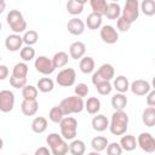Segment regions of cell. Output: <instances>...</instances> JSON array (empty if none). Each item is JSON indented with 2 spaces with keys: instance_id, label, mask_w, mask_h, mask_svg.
Instances as JSON below:
<instances>
[{
  "instance_id": "6da1fadb",
  "label": "cell",
  "mask_w": 155,
  "mask_h": 155,
  "mask_svg": "<svg viewBox=\"0 0 155 155\" xmlns=\"http://www.w3.org/2000/svg\"><path fill=\"white\" fill-rule=\"evenodd\" d=\"M128 128V115L124 110H115L111 115L109 131L114 136H122Z\"/></svg>"
},
{
  "instance_id": "7a4b0ae2",
  "label": "cell",
  "mask_w": 155,
  "mask_h": 155,
  "mask_svg": "<svg viewBox=\"0 0 155 155\" xmlns=\"http://www.w3.org/2000/svg\"><path fill=\"white\" fill-rule=\"evenodd\" d=\"M46 143L50 147V151L52 155H67V153L69 151V144L58 133H50L46 137Z\"/></svg>"
},
{
  "instance_id": "3957f363",
  "label": "cell",
  "mask_w": 155,
  "mask_h": 155,
  "mask_svg": "<svg viewBox=\"0 0 155 155\" xmlns=\"http://www.w3.org/2000/svg\"><path fill=\"white\" fill-rule=\"evenodd\" d=\"M59 107L65 115H70V114H79L85 109V103L82 101V98L78 97V96H70L67 97L61 101Z\"/></svg>"
},
{
  "instance_id": "277c9868",
  "label": "cell",
  "mask_w": 155,
  "mask_h": 155,
  "mask_svg": "<svg viewBox=\"0 0 155 155\" xmlns=\"http://www.w3.org/2000/svg\"><path fill=\"white\" fill-rule=\"evenodd\" d=\"M6 22L10 25L13 34L23 33L27 29V22L24 19L22 12H19L18 10H11L6 16Z\"/></svg>"
},
{
  "instance_id": "5b68a950",
  "label": "cell",
  "mask_w": 155,
  "mask_h": 155,
  "mask_svg": "<svg viewBox=\"0 0 155 155\" xmlns=\"http://www.w3.org/2000/svg\"><path fill=\"white\" fill-rule=\"evenodd\" d=\"M61 136L65 140H73L78 133V121L73 116H64L59 122Z\"/></svg>"
},
{
  "instance_id": "8992f818",
  "label": "cell",
  "mask_w": 155,
  "mask_h": 155,
  "mask_svg": "<svg viewBox=\"0 0 155 155\" xmlns=\"http://www.w3.org/2000/svg\"><path fill=\"white\" fill-rule=\"evenodd\" d=\"M115 75V70L114 67L109 63H104L102 64L97 71L93 73L92 75V84L96 85L99 81H110Z\"/></svg>"
},
{
  "instance_id": "52a82bcc",
  "label": "cell",
  "mask_w": 155,
  "mask_h": 155,
  "mask_svg": "<svg viewBox=\"0 0 155 155\" xmlns=\"http://www.w3.org/2000/svg\"><path fill=\"white\" fill-rule=\"evenodd\" d=\"M139 16V2L138 0H127L124 10H122V16L127 22H130L131 24L133 22H136L138 19Z\"/></svg>"
},
{
  "instance_id": "ba28073f",
  "label": "cell",
  "mask_w": 155,
  "mask_h": 155,
  "mask_svg": "<svg viewBox=\"0 0 155 155\" xmlns=\"http://www.w3.org/2000/svg\"><path fill=\"white\" fill-rule=\"evenodd\" d=\"M75 80H76V73L73 68H64L56 76V82L62 87L73 86L75 84Z\"/></svg>"
},
{
  "instance_id": "9c48e42d",
  "label": "cell",
  "mask_w": 155,
  "mask_h": 155,
  "mask_svg": "<svg viewBox=\"0 0 155 155\" xmlns=\"http://www.w3.org/2000/svg\"><path fill=\"white\" fill-rule=\"evenodd\" d=\"M137 147H139L145 153H154L155 151V139L149 132H142L137 138Z\"/></svg>"
},
{
  "instance_id": "30bf717a",
  "label": "cell",
  "mask_w": 155,
  "mask_h": 155,
  "mask_svg": "<svg viewBox=\"0 0 155 155\" xmlns=\"http://www.w3.org/2000/svg\"><path fill=\"white\" fill-rule=\"evenodd\" d=\"M15 94L10 90H1L0 91V111L10 113L15 107Z\"/></svg>"
},
{
  "instance_id": "8fae6325",
  "label": "cell",
  "mask_w": 155,
  "mask_h": 155,
  "mask_svg": "<svg viewBox=\"0 0 155 155\" xmlns=\"http://www.w3.org/2000/svg\"><path fill=\"white\" fill-rule=\"evenodd\" d=\"M34 67H35L36 71H39L42 75H50L56 69L53 67L52 61L46 56H39L34 62Z\"/></svg>"
},
{
  "instance_id": "7c38bea8",
  "label": "cell",
  "mask_w": 155,
  "mask_h": 155,
  "mask_svg": "<svg viewBox=\"0 0 155 155\" xmlns=\"http://www.w3.org/2000/svg\"><path fill=\"white\" fill-rule=\"evenodd\" d=\"M99 35H101V39L103 40V42H105V44H110L111 45V44H115L119 40V33H117V30L113 25H110V24L103 25L101 28Z\"/></svg>"
},
{
  "instance_id": "4fadbf2b",
  "label": "cell",
  "mask_w": 155,
  "mask_h": 155,
  "mask_svg": "<svg viewBox=\"0 0 155 155\" xmlns=\"http://www.w3.org/2000/svg\"><path fill=\"white\" fill-rule=\"evenodd\" d=\"M130 90L136 96H147L150 92L151 86H150L149 81L138 79V80H134L132 84H130Z\"/></svg>"
},
{
  "instance_id": "5bb4252c",
  "label": "cell",
  "mask_w": 155,
  "mask_h": 155,
  "mask_svg": "<svg viewBox=\"0 0 155 155\" xmlns=\"http://www.w3.org/2000/svg\"><path fill=\"white\" fill-rule=\"evenodd\" d=\"M22 45H23V39L19 34H11L5 39V47L10 52L21 51Z\"/></svg>"
},
{
  "instance_id": "9a60e30c",
  "label": "cell",
  "mask_w": 155,
  "mask_h": 155,
  "mask_svg": "<svg viewBox=\"0 0 155 155\" xmlns=\"http://www.w3.org/2000/svg\"><path fill=\"white\" fill-rule=\"evenodd\" d=\"M67 29L71 35H81L85 31V23L82 19L78 17H73L71 19H69L67 24Z\"/></svg>"
},
{
  "instance_id": "2e32d148",
  "label": "cell",
  "mask_w": 155,
  "mask_h": 155,
  "mask_svg": "<svg viewBox=\"0 0 155 155\" xmlns=\"http://www.w3.org/2000/svg\"><path fill=\"white\" fill-rule=\"evenodd\" d=\"M86 53V45L81 41H75L69 46V54L73 59H81Z\"/></svg>"
},
{
  "instance_id": "e0dca14e",
  "label": "cell",
  "mask_w": 155,
  "mask_h": 155,
  "mask_svg": "<svg viewBox=\"0 0 155 155\" xmlns=\"http://www.w3.org/2000/svg\"><path fill=\"white\" fill-rule=\"evenodd\" d=\"M92 128L97 132H103L109 127V121L105 115L103 114H96V116L92 119Z\"/></svg>"
},
{
  "instance_id": "ac0fdd59",
  "label": "cell",
  "mask_w": 155,
  "mask_h": 155,
  "mask_svg": "<svg viewBox=\"0 0 155 155\" xmlns=\"http://www.w3.org/2000/svg\"><path fill=\"white\" fill-rule=\"evenodd\" d=\"M39 103L38 101H24L21 104V110L25 116H33L38 113Z\"/></svg>"
},
{
  "instance_id": "d6986e66",
  "label": "cell",
  "mask_w": 155,
  "mask_h": 155,
  "mask_svg": "<svg viewBox=\"0 0 155 155\" xmlns=\"http://www.w3.org/2000/svg\"><path fill=\"white\" fill-rule=\"evenodd\" d=\"M85 4L86 0H70L67 2V11L73 16H78L84 11Z\"/></svg>"
},
{
  "instance_id": "ffe728a7",
  "label": "cell",
  "mask_w": 155,
  "mask_h": 155,
  "mask_svg": "<svg viewBox=\"0 0 155 155\" xmlns=\"http://www.w3.org/2000/svg\"><path fill=\"white\" fill-rule=\"evenodd\" d=\"M114 88L117 91V93H126L130 90V81L125 75H119L114 80Z\"/></svg>"
},
{
  "instance_id": "44dd1931",
  "label": "cell",
  "mask_w": 155,
  "mask_h": 155,
  "mask_svg": "<svg viewBox=\"0 0 155 155\" xmlns=\"http://www.w3.org/2000/svg\"><path fill=\"white\" fill-rule=\"evenodd\" d=\"M120 147L122 148V150H126V151H132L136 149L137 147V139L132 134H126V136H122L121 139H120Z\"/></svg>"
},
{
  "instance_id": "7402d4cb",
  "label": "cell",
  "mask_w": 155,
  "mask_h": 155,
  "mask_svg": "<svg viewBox=\"0 0 155 155\" xmlns=\"http://www.w3.org/2000/svg\"><path fill=\"white\" fill-rule=\"evenodd\" d=\"M121 15V8L120 5L116 2H108L107 4V8L104 12V16L108 19H117Z\"/></svg>"
},
{
  "instance_id": "603a6c76",
  "label": "cell",
  "mask_w": 155,
  "mask_h": 155,
  "mask_svg": "<svg viewBox=\"0 0 155 155\" xmlns=\"http://www.w3.org/2000/svg\"><path fill=\"white\" fill-rule=\"evenodd\" d=\"M79 68L84 74H91L94 70V59L90 56H85L80 59Z\"/></svg>"
},
{
  "instance_id": "cb8c5ba5",
  "label": "cell",
  "mask_w": 155,
  "mask_h": 155,
  "mask_svg": "<svg viewBox=\"0 0 155 155\" xmlns=\"http://www.w3.org/2000/svg\"><path fill=\"white\" fill-rule=\"evenodd\" d=\"M142 121L145 126L153 127L155 125V108L148 107L142 113Z\"/></svg>"
},
{
  "instance_id": "d4e9b609",
  "label": "cell",
  "mask_w": 155,
  "mask_h": 155,
  "mask_svg": "<svg viewBox=\"0 0 155 155\" xmlns=\"http://www.w3.org/2000/svg\"><path fill=\"white\" fill-rule=\"evenodd\" d=\"M51 61H52L54 68H63L68 64L69 57H68V53H65L64 51H58L53 54Z\"/></svg>"
},
{
  "instance_id": "484cf974",
  "label": "cell",
  "mask_w": 155,
  "mask_h": 155,
  "mask_svg": "<svg viewBox=\"0 0 155 155\" xmlns=\"http://www.w3.org/2000/svg\"><path fill=\"white\" fill-rule=\"evenodd\" d=\"M85 109L87 110L88 114L96 115L101 110V101L97 97H90V98H87V101L85 103Z\"/></svg>"
},
{
  "instance_id": "4316f807",
  "label": "cell",
  "mask_w": 155,
  "mask_h": 155,
  "mask_svg": "<svg viewBox=\"0 0 155 155\" xmlns=\"http://www.w3.org/2000/svg\"><path fill=\"white\" fill-rule=\"evenodd\" d=\"M69 151L71 155H84L86 151V145L81 139H73L69 144Z\"/></svg>"
},
{
  "instance_id": "83f0119b",
  "label": "cell",
  "mask_w": 155,
  "mask_h": 155,
  "mask_svg": "<svg viewBox=\"0 0 155 155\" xmlns=\"http://www.w3.org/2000/svg\"><path fill=\"white\" fill-rule=\"evenodd\" d=\"M54 87V82L52 79L50 78H41L38 80V84H36V88L38 91L42 92V93H47V92H51Z\"/></svg>"
},
{
  "instance_id": "f1b7e54d",
  "label": "cell",
  "mask_w": 155,
  "mask_h": 155,
  "mask_svg": "<svg viewBox=\"0 0 155 155\" xmlns=\"http://www.w3.org/2000/svg\"><path fill=\"white\" fill-rule=\"evenodd\" d=\"M47 128V120L44 116H36L31 121V130L34 133H44Z\"/></svg>"
},
{
  "instance_id": "f546056e",
  "label": "cell",
  "mask_w": 155,
  "mask_h": 155,
  "mask_svg": "<svg viewBox=\"0 0 155 155\" xmlns=\"http://www.w3.org/2000/svg\"><path fill=\"white\" fill-rule=\"evenodd\" d=\"M108 144H109L108 139L103 136H97V137L92 138V140H91V147H92L93 151H98V153L105 150Z\"/></svg>"
},
{
  "instance_id": "4dcf8cb0",
  "label": "cell",
  "mask_w": 155,
  "mask_h": 155,
  "mask_svg": "<svg viewBox=\"0 0 155 155\" xmlns=\"http://www.w3.org/2000/svg\"><path fill=\"white\" fill-rule=\"evenodd\" d=\"M127 105V97L124 93H116L111 97V107L115 110H124Z\"/></svg>"
},
{
  "instance_id": "1f68e13d",
  "label": "cell",
  "mask_w": 155,
  "mask_h": 155,
  "mask_svg": "<svg viewBox=\"0 0 155 155\" xmlns=\"http://www.w3.org/2000/svg\"><path fill=\"white\" fill-rule=\"evenodd\" d=\"M27 75H28V65H27V63L19 62V63L15 64L11 76L18 78V79H27Z\"/></svg>"
},
{
  "instance_id": "d6a6232c",
  "label": "cell",
  "mask_w": 155,
  "mask_h": 155,
  "mask_svg": "<svg viewBox=\"0 0 155 155\" xmlns=\"http://www.w3.org/2000/svg\"><path fill=\"white\" fill-rule=\"evenodd\" d=\"M102 21H103V19H102L101 16H98V15L91 12V13L87 16V18H86V25H87L88 29L96 30V29H99V28L102 27Z\"/></svg>"
},
{
  "instance_id": "836d02e7",
  "label": "cell",
  "mask_w": 155,
  "mask_h": 155,
  "mask_svg": "<svg viewBox=\"0 0 155 155\" xmlns=\"http://www.w3.org/2000/svg\"><path fill=\"white\" fill-rule=\"evenodd\" d=\"M107 1L105 0H91L90 1V5H91V8H92V13H96L101 17L104 16V12H105V8H107Z\"/></svg>"
},
{
  "instance_id": "e575fe53",
  "label": "cell",
  "mask_w": 155,
  "mask_h": 155,
  "mask_svg": "<svg viewBox=\"0 0 155 155\" xmlns=\"http://www.w3.org/2000/svg\"><path fill=\"white\" fill-rule=\"evenodd\" d=\"M38 88L33 85H25L22 88V97L24 101H36L38 97Z\"/></svg>"
},
{
  "instance_id": "d590c367",
  "label": "cell",
  "mask_w": 155,
  "mask_h": 155,
  "mask_svg": "<svg viewBox=\"0 0 155 155\" xmlns=\"http://www.w3.org/2000/svg\"><path fill=\"white\" fill-rule=\"evenodd\" d=\"M63 117H64V114H63V111H62L59 104H58V105H54V107H52V108L50 109L48 119H50L52 122H54V124H59V122L62 121Z\"/></svg>"
},
{
  "instance_id": "8d00e7d4",
  "label": "cell",
  "mask_w": 155,
  "mask_h": 155,
  "mask_svg": "<svg viewBox=\"0 0 155 155\" xmlns=\"http://www.w3.org/2000/svg\"><path fill=\"white\" fill-rule=\"evenodd\" d=\"M140 11L148 17L154 16L155 15V1L154 0H143L140 4Z\"/></svg>"
},
{
  "instance_id": "74e56055",
  "label": "cell",
  "mask_w": 155,
  "mask_h": 155,
  "mask_svg": "<svg viewBox=\"0 0 155 155\" xmlns=\"http://www.w3.org/2000/svg\"><path fill=\"white\" fill-rule=\"evenodd\" d=\"M22 39H23V44H25L27 46H33L38 42L39 34L35 30H28V31H24V35L22 36Z\"/></svg>"
},
{
  "instance_id": "f35d334b",
  "label": "cell",
  "mask_w": 155,
  "mask_h": 155,
  "mask_svg": "<svg viewBox=\"0 0 155 155\" xmlns=\"http://www.w3.org/2000/svg\"><path fill=\"white\" fill-rule=\"evenodd\" d=\"M94 87L101 96H108L111 93V90H113L110 81H99L94 85Z\"/></svg>"
},
{
  "instance_id": "ab89813d",
  "label": "cell",
  "mask_w": 155,
  "mask_h": 155,
  "mask_svg": "<svg viewBox=\"0 0 155 155\" xmlns=\"http://www.w3.org/2000/svg\"><path fill=\"white\" fill-rule=\"evenodd\" d=\"M19 54H21V58L24 61V63L30 62L35 58V50L31 46H24V47L21 48Z\"/></svg>"
},
{
  "instance_id": "60d3db41",
  "label": "cell",
  "mask_w": 155,
  "mask_h": 155,
  "mask_svg": "<svg viewBox=\"0 0 155 155\" xmlns=\"http://www.w3.org/2000/svg\"><path fill=\"white\" fill-rule=\"evenodd\" d=\"M74 92H75V96H78V97L82 98V97H86V96L88 94V92H90V88H88V86H87L86 84H84V82H80V84H78V85L75 86V88H74Z\"/></svg>"
},
{
  "instance_id": "b9f144b4",
  "label": "cell",
  "mask_w": 155,
  "mask_h": 155,
  "mask_svg": "<svg viewBox=\"0 0 155 155\" xmlns=\"http://www.w3.org/2000/svg\"><path fill=\"white\" fill-rule=\"evenodd\" d=\"M107 155H122V148L116 142L109 143L107 147Z\"/></svg>"
},
{
  "instance_id": "7bdbcfd3",
  "label": "cell",
  "mask_w": 155,
  "mask_h": 155,
  "mask_svg": "<svg viewBox=\"0 0 155 155\" xmlns=\"http://www.w3.org/2000/svg\"><path fill=\"white\" fill-rule=\"evenodd\" d=\"M116 27H117V29L120 30V31H128L130 30V28H131V23L130 22H127L124 17H119L117 18V22H116Z\"/></svg>"
},
{
  "instance_id": "ee69618b",
  "label": "cell",
  "mask_w": 155,
  "mask_h": 155,
  "mask_svg": "<svg viewBox=\"0 0 155 155\" xmlns=\"http://www.w3.org/2000/svg\"><path fill=\"white\" fill-rule=\"evenodd\" d=\"M10 85L15 88H23L27 85V79H18V78L10 76Z\"/></svg>"
},
{
  "instance_id": "f6af8a7d",
  "label": "cell",
  "mask_w": 155,
  "mask_h": 155,
  "mask_svg": "<svg viewBox=\"0 0 155 155\" xmlns=\"http://www.w3.org/2000/svg\"><path fill=\"white\" fill-rule=\"evenodd\" d=\"M147 104L148 107L155 108V91L154 90H150V92L147 94Z\"/></svg>"
},
{
  "instance_id": "bcb514c9",
  "label": "cell",
  "mask_w": 155,
  "mask_h": 155,
  "mask_svg": "<svg viewBox=\"0 0 155 155\" xmlns=\"http://www.w3.org/2000/svg\"><path fill=\"white\" fill-rule=\"evenodd\" d=\"M34 155H51V151H50V149L46 148V147H40V148H38V149L35 150Z\"/></svg>"
},
{
  "instance_id": "7dc6e473",
  "label": "cell",
  "mask_w": 155,
  "mask_h": 155,
  "mask_svg": "<svg viewBox=\"0 0 155 155\" xmlns=\"http://www.w3.org/2000/svg\"><path fill=\"white\" fill-rule=\"evenodd\" d=\"M8 76V68L6 65H0V80H5Z\"/></svg>"
},
{
  "instance_id": "c3c4849f",
  "label": "cell",
  "mask_w": 155,
  "mask_h": 155,
  "mask_svg": "<svg viewBox=\"0 0 155 155\" xmlns=\"http://www.w3.org/2000/svg\"><path fill=\"white\" fill-rule=\"evenodd\" d=\"M5 8H6V2L4 0H0V15L5 11Z\"/></svg>"
},
{
  "instance_id": "681fc988",
  "label": "cell",
  "mask_w": 155,
  "mask_h": 155,
  "mask_svg": "<svg viewBox=\"0 0 155 155\" xmlns=\"http://www.w3.org/2000/svg\"><path fill=\"white\" fill-rule=\"evenodd\" d=\"M87 155H101V153H98V151H91Z\"/></svg>"
},
{
  "instance_id": "f907efd6",
  "label": "cell",
  "mask_w": 155,
  "mask_h": 155,
  "mask_svg": "<svg viewBox=\"0 0 155 155\" xmlns=\"http://www.w3.org/2000/svg\"><path fill=\"white\" fill-rule=\"evenodd\" d=\"M2 147H4V140H2V138H0V150L2 149Z\"/></svg>"
},
{
  "instance_id": "816d5d0a",
  "label": "cell",
  "mask_w": 155,
  "mask_h": 155,
  "mask_svg": "<svg viewBox=\"0 0 155 155\" xmlns=\"http://www.w3.org/2000/svg\"><path fill=\"white\" fill-rule=\"evenodd\" d=\"M0 31H1V22H0Z\"/></svg>"
},
{
  "instance_id": "f5cc1de1",
  "label": "cell",
  "mask_w": 155,
  "mask_h": 155,
  "mask_svg": "<svg viewBox=\"0 0 155 155\" xmlns=\"http://www.w3.org/2000/svg\"><path fill=\"white\" fill-rule=\"evenodd\" d=\"M21 155H27V154H21Z\"/></svg>"
}]
</instances>
